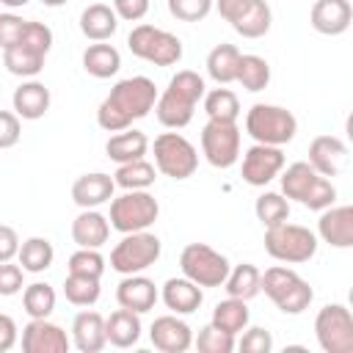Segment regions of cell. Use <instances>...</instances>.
<instances>
[{"instance_id": "1", "label": "cell", "mask_w": 353, "mask_h": 353, "mask_svg": "<svg viewBox=\"0 0 353 353\" xmlns=\"http://www.w3.org/2000/svg\"><path fill=\"white\" fill-rule=\"evenodd\" d=\"M154 102H157L154 80H149L143 74L124 77L110 88V94L97 108V124L105 132L127 130V127H132V121L149 116V110H154Z\"/></svg>"}, {"instance_id": "2", "label": "cell", "mask_w": 353, "mask_h": 353, "mask_svg": "<svg viewBox=\"0 0 353 353\" xmlns=\"http://www.w3.org/2000/svg\"><path fill=\"white\" fill-rule=\"evenodd\" d=\"M207 85H204V77L193 69H179L163 94H157V102H154V113H157V121L168 130H182L193 121V113H196V105L201 102Z\"/></svg>"}, {"instance_id": "3", "label": "cell", "mask_w": 353, "mask_h": 353, "mask_svg": "<svg viewBox=\"0 0 353 353\" xmlns=\"http://www.w3.org/2000/svg\"><path fill=\"white\" fill-rule=\"evenodd\" d=\"M281 196L320 212L336 201V188L328 176L317 174L306 160H298L287 165V171L281 168Z\"/></svg>"}, {"instance_id": "4", "label": "cell", "mask_w": 353, "mask_h": 353, "mask_svg": "<svg viewBox=\"0 0 353 353\" xmlns=\"http://www.w3.org/2000/svg\"><path fill=\"white\" fill-rule=\"evenodd\" d=\"M259 290H265V295L284 314H301V312H306L309 303H312V298H314V290L309 287V281L303 276H298L287 265L268 268L262 273V279H259Z\"/></svg>"}, {"instance_id": "5", "label": "cell", "mask_w": 353, "mask_h": 353, "mask_svg": "<svg viewBox=\"0 0 353 353\" xmlns=\"http://www.w3.org/2000/svg\"><path fill=\"white\" fill-rule=\"evenodd\" d=\"M245 132L254 138V143L284 146V143H290L295 138L298 119L287 108H281V105L256 102L245 113Z\"/></svg>"}, {"instance_id": "6", "label": "cell", "mask_w": 353, "mask_h": 353, "mask_svg": "<svg viewBox=\"0 0 353 353\" xmlns=\"http://www.w3.org/2000/svg\"><path fill=\"white\" fill-rule=\"evenodd\" d=\"M265 251L284 265H303L317 254V234L298 223H276L265 229Z\"/></svg>"}, {"instance_id": "7", "label": "cell", "mask_w": 353, "mask_h": 353, "mask_svg": "<svg viewBox=\"0 0 353 353\" xmlns=\"http://www.w3.org/2000/svg\"><path fill=\"white\" fill-rule=\"evenodd\" d=\"M127 47L135 58L146 61V63H154V66H174L182 61V41L179 36L163 30V28H154V25H135L127 36Z\"/></svg>"}, {"instance_id": "8", "label": "cell", "mask_w": 353, "mask_h": 353, "mask_svg": "<svg viewBox=\"0 0 353 353\" xmlns=\"http://www.w3.org/2000/svg\"><path fill=\"white\" fill-rule=\"evenodd\" d=\"M160 215V204L149 190H124L121 196L110 199V229L130 234L149 229Z\"/></svg>"}, {"instance_id": "9", "label": "cell", "mask_w": 353, "mask_h": 353, "mask_svg": "<svg viewBox=\"0 0 353 353\" xmlns=\"http://www.w3.org/2000/svg\"><path fill=\"white\" fill-rule=\"evenodd\" d=\"M154 168L171 179H188L199 168V152L182 132H160L152 143Z\"/></svg>"}, {"instance_id": "10", "label": "cell", "mask_w": 353, "mask_h": 353, "mask_svg": "<svg viewBox=\"0 0 353 353\" xmlns=\"http://www.w3.org/2000/svg\"><path fill=\"white\" fill-rule=\"evenodd\" d=\"M160 254H163V243H160L157 234H152L149 229L130 232L110 251V268L116 273H121V276L143 273L146 268H152L160 259Z\"/></svg>"}, {"instance_id": "11", "label": "cell", "mask_w": 353, "mask_h": 353, "mask_svg": "<svg viewBox=\"0 0 353 353\" xmlns=\"http://www.w3.org/2000/svg\"><path fill=\"white\" fill-rule=\"evenodd\" d=\"M229 259L207 243H188L179 254V270L185 279L204 287H223L229 276Z\"/></svg>"}, {"instance_id": "12", "label": "cell", "mask_w": 353, "mask_h": 353, "mask_svg": "<svg viewBox=\"0 0 353 353\" xmlns=\"http://www.w3.org/2000/svg\"><path fill=\"white\" fill-rule=\"evenodd\" d=\"M201 154L212 168H232L240 160V127L237 121L207 119L201 127Z\"/></svg>"}, {"instance_id": "13", "label": "cell", "mask_w": 353, "mask_h": 353, "mask_svg": "<svg viewBox=\"0 0 353 353\" xmlns=\"http://www.w3.org/2000/svg\"><path fill=\"white\" fill-rule=\"evenodd\" d=\"M314 336L325 353H353V314L345 303H325L314 317Z\"/></svg>"}, {"instance_id": "14", "label": "cell", "mask_w": 353, "mask_h": 353, "mask_svg": "<svg viewBox=\"0 0 353 353\" xmlns=\"http://www.w3.org/2000/svg\"><path fill=\"white\" fill-rule=\"evenodd\" d=\"M215 8L243 39H262L273 22L265 0H215Z\"/></svg>"}, {"instance_id": "15", "label": "cell", "mask_w": 353, "mask_h": 353, "mask_svg": "<svg viewBox=\"0 0 353 353\" xmlns=\"http://www.w3.org/2000/svg\"><path fill=\"white\" fill-rule=\"evenodd\" d=\"M284 168V152L281 146L254 143L243 154V182L251 188H265L273 182Z\"/></svg>"}, {"instance_id": "16", "label": "cell", "mask_w": 353, "mask_h": 353, "mask_svg": "<svg viewBox=\"0 0 353 353\" xmlns=\"http://www.w3.org/2000/svg\"><path fill=\"white\" fill-rule=\"evenodd\" d=\"M72 347V339L66 331L47 317H30V323L22 328V350L25 353H66Z\"/></svg>"}, {"instance_id": "17", "label": "cell", "mask_w": 353, "mask_h": 353, "mask_svg": "<svg viewBox=\"0 0 353 353\" xmlns=\"http://www.w3.org/2000/svg\"><path fill=\"white\" fill-rule=\"evenodd\" d=\"M149 339L163 353H185L193 345V331L179 314H160L149 328Z\"/></svg>"}, {"instance_id": "18", "label": "cell", "mask_w": 353, "mask_h": 353, "mask_svg": "<svg viewBox=\"0 0 353 353\" xmlns=\"http://www.w3.org/2000/svg\"><path fill=\"white\" fill-rule=\"evenodd\" d=\"M306 163L323 176H336L347 165V146L336 135H317L309 143V160Z\"/></svg>"}, {"instance_id": "19", "label": "cell", "mask_w": 353, "mask_h": 353, "mask_svg": "<svg viewBox=\"0 0 353 353\" xmlns=\"http://www.w3.org/2000/svg\"><path fill=\"white\" fill-rule=\"evenodd\" d=\"M317 234L323 243H328L334 248H350L353 245V207L350 204H339V207L331 204V207L320 210Z\"/></svg>"}, {"instance_id": "20", "label": "cell", "mask_w": 353, "mask_h": 353, "mask_svg": "<svg viewBox=\"0 0 353 353\" xmlns=\"http://www.w3.org/2000/svg\"><path fill=\"white\" fill-rule=\"evenodd\" d=\"M353 22L350 0H314L309 11V25L323 36H342Z\"/></svg>"}, {"instance_id": "21", "label": "cell", "mask_w": 353, "mask_h": 353, "mask_svg": "<svg viewBox=\"0 0 353 353\" xmlns=\"http://www.w3.org/2000/svg\"><path fill=\"white\" fill-rule=\"evenodd\" d=\"M157 298H160L157 284H154L149 276H143V273H130V276H124V279L119 281V287H116V301H119V306H124V309H130V312H138V314L154 309Z\"/></svg>"}, {"instance_id": "22", "label": "cell", "mask_w": 353, "mask_h": 353, "mask_svg": "<svg viewBox=\"0 0 353 353\" xmlns=\"http://www.w3.org/2000/svg\"><path fill=\"white\" fill-rule=\"evenodd\" d=\"M113 190H116V182H113L110 174L91 171V174H83V176L74 179L72 201L80 210H97V207H102V204H108L113 199Z\"/></svg>"}, {"instance_id": "23", "label": "cell", "mask_w": 353, "mask_h": 353, "mask_svg": "<svg viewBox=\"0 0 353 353\" xmlns=\"http://www.w3.org/2000/svg\"><path fill=\"white\" fill-rule=\"evenodd\" d=\"M72 345L80 353H99L108 345L105 336V317L94 309H83L80 314H74L72 320Z\"/></svg>"}, {"instance_id": "24", "label": "cell", "mask_w": 353, "mask_h": 353, "mask_svg": "<svg viewBox=\"0 0 353 353\" xmlns=\"http://www.w3.org/2000/svg\"><path fill=\"white\" fill-rule=\"evenodd\" d=\"M11 102H14V113H17L19 119L36 121V119H41V116L50 110L52 97H50V88H47L44 83H39V80L30 77V80H25L19 88H14Z\"/></svg>"}, {"instance_id": "25", "label": "cell", "mask_w": 353, "mask_h": 353, "mask_svg": "<svg viewBox=\"0 0 353 353\" xmlns=\"http://www.w3.org/2000/svg\"><path fill=\"white\" fill-rule=\"evenodd\" d=\"M110 237V221L99 210H83L72 221V240L77 248H102Z\"/></svg>"}, {"instance_id": "26", "label": "cell", "mask_w": 353, "mask_h": 353, "mask_svg": "<svg viewBox=\"0 0 353 353\" xmlns=\"http://www.w3.org/2000/svg\"><path fill=\"white\" fill-rule=\"evenodd\" d=\"M160 298L165 303V309H171L174 314H193L201 301H204V292L196 281L179 276V279H168L160 290Z\"/></svg>"}, {"instance_id": "27", "label": "cell", "mask_w": 353, "mask_h": 353, "mask_svg": "<svg viewBox=\"0 0 353 353\" xmlns=\"http://www.w3.org/2000/svg\"><path fill=\"white\" fill-rule=\"evenodd\" d=\"M141 331H143V325H141V314L138 312H130V309H116V312H110V317H105V336H108V342L113 345V347H132V345H138V339H141Z\"/></svg>"}, {"instance_id": "28", "label": "cell", "mask_w": 353, "mask_h": 353, "mask_svg": "<svg viewBox=\"0 0 353 353\" xmlns=\"http://www.w3.org/2000/svg\"><path fill=\"white\" fill-rule=\"evenodd\" d=\"M80 30L85 39L91 41H108L116 30H119V17L110 6L105 3H91L88 8H83L80 14Z\"/></svg>"}, {"instance_id": "29", "label": "cell", "mask_w": 353, "mask_h": 353, "mask_svg": "<svg viewBox=\"0 0 353 353\" xmlns=\"http://www.w3.org/2000/svg\"><path fill=\"white\" fill-rule=\"evenodd\" d=\"M105 152H108V157L113 160V163H130V160H141L146 152H149V138L141 132V130H132V127H127V130H119V132H113L110 138H108V143H105Z\"/></svg>"}, {"instance_id": "30", "label": "cell", "mask_w": 353, "mask_h": 353, "mask_svg": "<svg viewBox=\"0 0 353 353\" xmlns=\"http://www.w3.org/2000/svg\"><path fill=\"white\" fill-rule=\"evenodd\" d=\"M83 69L97 77V80H105V77H113L119 69H121V55L113 44H105V41H94L85 47L83 52Z\"/></svg>"}, {"instance_id": "31", "label": "cell", "mask_w": 353, "mask_h": 353, "mask_svg": "<svg viewBox=\"0 0 353 353\" xmlns=\"http://www.w3.org/2000/svg\"><path fill=\"white\" fill-rule=\"evenodd\" d=\"M240 50L234 44H215L207 55V74L218 85H229L237 77V63H240Z\"/></svg>"}, {"instance_id": "32", "label": "cell", "mask_w": 353, "mask_h": 353, "mask_svg": "<svg viewBox=\"0 0 353 353\" xmlns=\"http://www.w3.org/2000/svg\"><path fill=\"white\" fill-rule=\"evenodd\" d=\"M259 268L251 265V262H243V265H234L229 268V276L223 281V290L229 298H240V301H251L254 295H259Z\"/></svg>"}, {"instance_id": "33", "label": "cell", "mask_w": 353, "mask_h": 353, "mask_svg": "<svg viewBox=\"0 0 353 353\" xmlns=\"http://www.w3.org/2000/svg\"><path fill=\"white\" fill-rule=\"evenodd\" d=\"M157 179V168L154 163L149 160H130V163H121L113 174V182L116 188H124V190H149Z\"/></svg>"}, {"instance_id": "34", "label": "cell", "mask_w": 353, "mask_h": 353, "mask_svg": "<svg viewBox=\"0 0 353 353\" xmlns=\"http://www.w3.org/2000/svg\"><path fill=\"white\" fill-rule=\"evenodd\" d=\"M248 320H251V312H248L245 301H240V298H226V301H218V303H215L210 323H212L215 328H221V331L237 336L240 331H245Z\"/></svg>"}, {"instance_id": "35", "label": "cell", "mask_w": 353, "mask_h": 353, "mask_svg": "<svg viewBox=\"0 0 353 353\" xmlns=\"http://www.w3.org/2000/svg\"><path fill=\"white\" fill-rule=\"evenodd\" d=\"M44 58H47L44 52L25 44H11L8 50H3V63L17 77H36L44 69Z\"/></svg>"}, {"instance_id": "36", "label": "cell", "mask_w": 353, "mask_h": 353, "mask_svg": "<svg viewBox=\"0 0 353 353\" xmlns=\"http://www.w3.org/2000/svg\"><path fill=\"white\" fill-rule=\"evenodd\" d=\"M17 259L25 273H44L55 259V248L47 237H28L25 243H19Z\"/></svg>"}, {"instance_id": "37", "label": "cell", "mask_w": 353, "mask_h": 353, "mask_svg": "<svg viewBox=\"0 0 353 353\" xmlns=\"http://www.w3.org/2000/svg\"><path fill=\"white\" fill-rule=\"evenodd\" d=\"M245 91L256 94L262 88H268L270 83V63L262 58V55H240V63H237V77H234Z\"/></svg>"}, {"instance_id": "38", "label": "cell", "mask_w": 353, "mask_h": 353, "mask_svg": "<svg viewBox=\"0 0 353 353\" xmlns=\"http://www.w3.org/2000/svg\"><path fill=\"white\" fill-rule=\"evenodd\" d=\"M204 113L207 119H223V121H237L240 116V99L232 88H212V91H204Z\"/></svg>"}, {"instance_id": "39", "label": "cell", "mask_w": 353, "mask_h": 353, "mask_svg": "<svg viewBox=\"0 0 353 353\" xmlns=\"http://www.w3.org/2000/svg\"><path fill=\"white\" fill-rule=\"evenodd\" d=\"M22 309L28 317H50L55 309V290L47 281H33L22 290Z\"/></svg>"}, {"instance_id": "40", "label": "cell", "mask_w": 353, "mask_h": 353, "mask_svg": "<svg viewBox=\"0 0 353 353\" xmlns=\"http://www.w3.org/2000/svg\"><path fill=\"white\" fill-rule=\"evenodd\" d=\"M63 295L72 306H94L99 301V279L94 276H77V273H69L63 279Z\"/></svg>"}, {"instance_id": "41", "label": "cell", "mask_w": 353, "mask_h": 353, "mask_svg": "<svg viewBox=\"0 0 353 353\" xmlns=\"http://www.w3.org/2000/svg\"><path fill=\"white\" fill-rule=\"evenodd\" d=\"M254 212L259 218V223L268 229V226H276L281 221L290 218V199H284L281 193H273V190H265L256 201H254Z\"/></svg>"}, {"instance_id": "42", "label": "cell", "mask_w": 353, "mask_h": 353, "mask_svg": "<svg viewBox=\"0 0 353 353\" xmlns=\"http://www.w3.org/2000/svg\"><path fill=\"white\" fill-rule=\"evenodd\" d=\"M69 273H77V276H94V279H102L105 273V256L99 254V248H77L72 256H69Z\"/></svg>"}, {"instance_id": "43", "label": "cell", "mask_w": 353, "mask_h": 353, "mask_svg": "<svg viewBox=\"0 0 353 353\" xmlns=\"http://www.w3.org/2000/svg\"><path fill=\"white\" fill-rule=\"evenodd\" d=\"M193 345L201 353H232L237 342H234V334H226V331H221V328H215L210 323V325H204L199 331V336L193 339Z\"/></svg>"}, {"instance_id": "44", "label": "cell", "mask_w": 353, "mask_h": 353, "mask_svg": "<svg viewBox=\"0 0 353 353\" xmlns=\"http://www.w3.org/2000/svg\"><path fill=\"white\" fill-rule=\"evenodd\" d=\"M165 3H168V14L179 22H201L215 6V0H165Z\"/></svg>"}, {"instance_id": "45", "label": "cell", "mask_w": 353, "mask_h": 353, "mask_svg": "<svg viewBox=\"0 0 353 353\" xmlns=\"http://www.w3.org/2000/svg\"><path fill=\"white\" fill-rule=\"evenodd\" d=\"M234 347H240L243 353H270L273 350V336H270L268 328H259V325L248 328L245 325V334L240 336V342Z\"/></svg>"}, {"instance_id": "46", "label": "cell", "mask_w": 353, "mask_h": 353, "mask_svg": "<svg viewBox=\"0 0 353 353\" xmlns=\"http://www.w3.org/2000/svg\"><path fill=\"white\" fill-rule=\"evenodd\" d=\"M25 287V270L22 265H14L11 259L8 262H0V295L3 298H11L17 292H22Z\"/></svg>"}, {"instance_id": "47", "label": "cell", "mask_w": 353, "mask_h": 353, "mask_svg": "<svg viewBox=\"0 0 353 353\" xmlns=\"http://www.w3.org/2000/svg\"><path fill=\"white\" fill-rule=\"evenodd\" d=\"M22 138V124L19 116L11 110H0V149H11L17 146Z\"/></svg>"}, {"instance_id": "48", "label": "cell", "mask_w": 353, "mask_h": 353, "mask_svg": "<svg viewBox=\"0 0 353 353\" xmlns=\"http://www.w3.org/2000/svg\"><path fill=\"white\" fill-rule=\"evenodd\" d=\"M22 28H25V19L6 11L0 14V50H8L11 44H17V39L22 36Z\"/></svg>"}, {"instance_id": "49", "label": "cell", "mask_w": 353, "mask_h": 353, "mask_svg": "<svg viewBox=\"0 0 353 353\" xmlns=\"http://www.w3.org/2000/svg\"><path fill=\"white\" fill-rule=\"evenodd\" d=\"M113 11L119 19H127V22H138L146 17L149 11V0H113Z\"/></svg>"}, {"instance_id": "50", "label": "cell", "mask_w": 353, "mask_h": 353, "mask_svg": "<svg viewBox=\"0 0 353 353\" xmlns=\"http://www.w3.org/2000/svg\"><path fill=\"white\" fill-rule=\"evenodd\" d=\"M17 251H19V234H17V229L0 223V262L14 259Z\"/></svg>"}, {"instance_id": "51", "label": "cell", "mask_w": 353, "mask_h": 353, "mask_svg": "<svg viewBox=\"0 0 353 353\" xmlns=\"http://www.w3.org/2000/svg\"><path fill=\"white\" fill-rule=\"evenodd\" d=\"M17 336H19V328H17L14 317L0 312V353L11 350V347L17 345Z\"/></svg>"}, {"instance_id": "52", "label": "cell", "mask_w": 353, "mask_h": 353, "mask_svg": "<svg viewBox=\"0 0 353 353\" xmlns=\"http://www.w3.org/2000/svg\"><path fill=\"white\" fill-rule=\"evenodd\" d=\"M3 6H8V8H22V6H28L30 0H0Z\"/></svg>"}, {"instance_id": "53", "label": "cell", "mask_w": 353, "mask_h": 353, "mask_svg": "<svg viewBox=\"0 0 353 353\" xmlns=\"http://www.w3.org/2000/svg\"><path fill=\"white\" fill-rule=\"evenodd\" d=\"M41 3H44V6H50V8H58V6H63L66 0H41Z\"/></svg>"}]
</instances>
